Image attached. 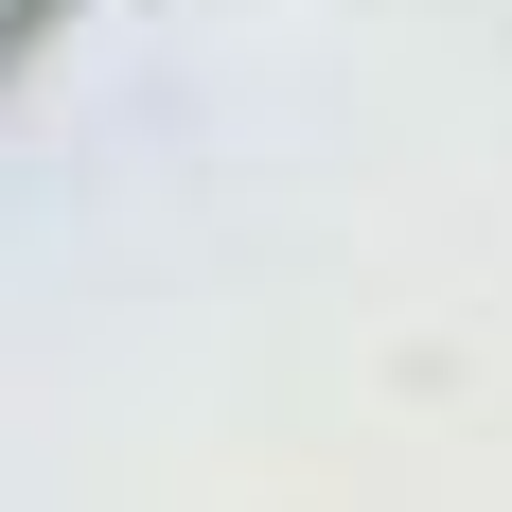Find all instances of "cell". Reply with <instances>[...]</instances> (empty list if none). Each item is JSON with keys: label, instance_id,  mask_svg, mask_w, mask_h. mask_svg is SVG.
Instances as JSON below:
<instances>
[{"label": "cell", "instance_id": "1", "mask_svg": "<svg viewBox=\"0 0 512 512\" xmlns=\"http://www.w3.org/2000/svg\"><path fill=\"white\" fill-rule=\"evenodd\" d=\"M71 18H89V0H0V89H18V71H36V53L71 36Z\"/></svg>", "mask_w": 512, "mask_h": 512}]
</instances>
